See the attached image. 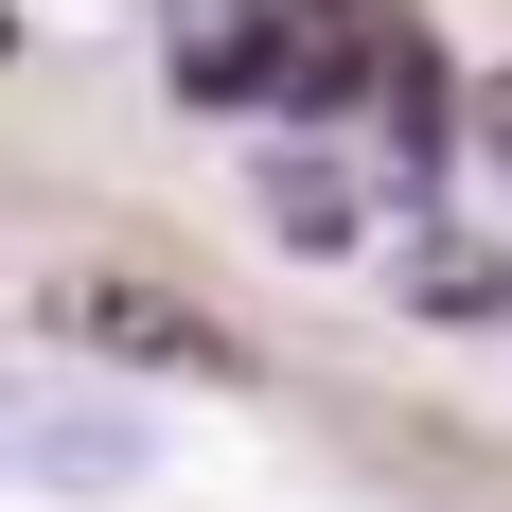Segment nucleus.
<instances>
[{
    "label": "nucleus",
    "mask_w": 512,
    "mask_h": 512,
    "mask_svg": "<svg viewBox=\"0 0 512 512\" xmlns=\"http://www.w3.org/2000/svg\"><path fill=\"white\" fill-rule=\"evenodd\" d=\"M265 124L371 142L389 177L442 159V36L407 0H265Z\"/></svg>",
    "instance_id": "obj_1"
},
{
    "label": "nucleus",
    "mask_w": 512,
    "mask_h": 512,
    "mask_svg": "<svg viewBox=\"0 0 512 512\" xmlns=\"http://www.w3.org/2000/svg\"><path fill=\"white\" fill-rule=\"evenodd\" d=\"M248 212H265L301 265H389V248L424 230V212H407V177H389L371 142H318V124H283V142L248 159Z\"/></svg>",
    "instance_id": "obj_2"
},
{
    "label": "nucleus",
    "mask_w": 512,
    "mask_h": 512,
    "mask_svg": "<svg viewBox=\"0 0 512 512\" xmlns=\"http://www.w3.org/2000/svg\"><path fill=\"white\" fill-rule=\"evenodd\" d=\"M159 460V424L89 371H0V495H124Z\"/></svg>",
    "instance_id": "obj_3"
},
{
    "label": "nucleus",
    "mask_w": 512,
    "mask_h": 512,
    "mask_svg": "<svg viewBox=\"0 0 512 512\" xmlns=\"http://www.w3.org/2000/svg\"><path fill=\"white\" fill-rule=\"evenodd\" d=\"M36 318H53V336H89V354H124V371H195V389L248 371V336H230L212 301H177V283H142V265H71Z\"/></svg>",
    "instance_id": "obj_4"
},
{
    "label": "nucleus",
    "mask_w": 512,
    "mask_h": 512,
    "mask_svg": "<svg viewBox=\"0 0 512 512\" xmlns=\"http://www.w3.org/2000/svg\"><path fill=\"white\" fill-rule=\"evenodd\" d=\"M389 301H407V318H495V301H512V265L477 248L460 212H424L407 248H389Z\"/></svg>",
    "instance_id": "obj_5"
},
{
    "label": "nucleus",
    "mask_w": 512,
    "mask_h": 512,
    "mask_svg": "<svg viewBox=\"0 0 512 512\" xmlns=\"http://www.w3.org/2000/svg\"><path fill=\"white\" fill-rule=\"evenodd\" d=\"M477 124H495V159H512V71H495V89H477Z\"/></svg>",
    "instance_id": "obj_6"
}]
</instances>
